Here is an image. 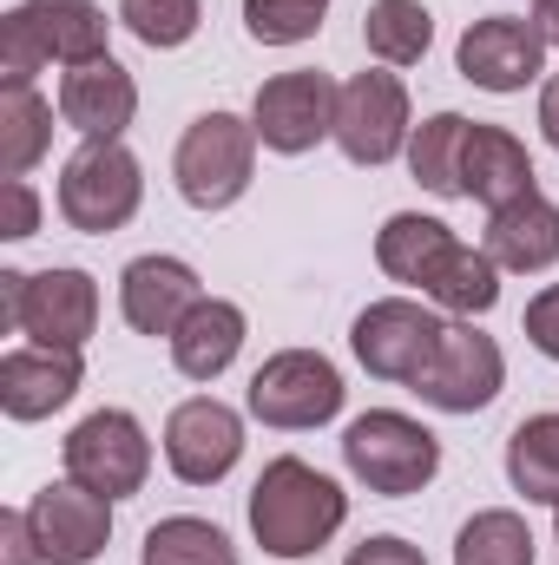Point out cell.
Segmentation results:
<instances>
[{
    "instance_id": "cell-1",
    "label": "cell",
    "mask_w": 559,
    "mask_h": 565,
    "mask_svg": "<svg viewBox=\"0 0 559 565\" xmlns=\"http://www.w3.org/2000/svg\"><path fill=\"white\" fill-rule=\"evenodd\" d=\"M342 520H349V493L329 473H316L309 460H296V454L271 460L257 473V487H251V533H257V546L271 559L323 553L342 533Z\"/></svg>"
},
{
    "instance_id": "cell-2",
    "label": "cell",
    "mask_w": 559,
    "mask_h": 565,
    "mask_svg": "<svg viewBox=\"0 0 559 565\" xmlns=\"http://www.w3.org/2000/svg\"><path fill=\"white\" fill-rule=\"evenodd\" d=\"M0 329L33 335V349H86L99 329V282L86 270H0Z\"/></svg>"
},
{
    "instance_id": "cell-3",
    "label": "cell",
    "mask_w": 559,
    "mask_h": 565,
    "mask_svg": "<svg viewBox=\"0 0 559 565\" xmlns=\"http://www.w3.org/2000/svg\"><path fill=\"white\" fill-rule=\"evenodd\" d=\"M257 126L238 119V113H204L184 126L178 158H171V178H178V198L191 211H224L251 191V171H257Z\"/></svg>"
},
{
    "instance_id": "cell-4",
    "label": "cell",
    "mask_w": 559,
    "mask_h": 565,
    "mask_svg": "<svg viewBox=\"0 0 559 565\" xmlns=\"http://www.w3.org/2000/svg\"><path fill=\"white\" fill-rule=\"evenodd\" d=\"M342 460H349V473L369 493L402 500V493H421L441 473V440L421 422L395 415V408H369V415H356L349 434H342Z\"/></svg>"
},
{
    "instance_id": "cell-5",
    "label": "cell",
    "mask_w": 559,
    "mask_h": 565,
    "mask_svg": "<svg viewBox=\"0 0 559 565\" xmlns=\"http://www.w3.org/2000/svg\"><path fill=\"white\" fill-rule=\"evenodd\" d=\"M139 198H145L139 158L119 139H86L60 171V217L73 231H86V237L126 231L139 217Z\"/></svg>"
},
{
    "instance_id": "cell-6",
    "label": "cell",
    "mask_w": 559,
    "mask_h": 565,
    "mask_svg": "<svg viewBox=\"0 0 559 565\" xmlns=\"http://www.w3.org/2000/svg\"><path fill=\"white\" fill-rule=\"evenodd\" d=\"M244 402L264 427H323L342 415V375L316 349H283L251 375Z\"/></svg>"
},
{
    "instance_id": "cell-7",
    "label": "cell",
    "mask_w": 559,
    "mask_h": 565,
    "mask_svg": "<svg viewBox=\"0 0 559 565\" xmlns=\"http://www.w3.org/2000/svg\"><path fill=\"white\" fill-rule=\"evenodd\" d=\"M507 382V362H500V342L481 335L474 322H447L428 369L415 375V395L441 415H481Z\"/></svg>"
},
{
    "instance_id": "cell-8",
    "label": "cell",
    "mask_w": 559,
    "mask_h": 565,
    "mask_svg": "<svg viewBox=\"0 0 559 565\" xmlns=\"http://www.w3.org/2000/svg\"><path fill=\"white\" fill-rule=\"evenodd\" d=\"M336 99H342V86L329 73L296 66V73H277V79L257 86L251 126H257V139L271 145V151L303 158V151H316L323 139H336Z\"/></svg>"
},
{
    "instance_id": "cell-9",
    "label": "cell",
    "mask_w": 559,
    "mask_h": 565,
    "mask_svg": "<svg viewBox=\"0 0 559 565\" xmlns=\"http://www.w3.org/2000/svg\"><path fill=\"white\" fill-rule=\"evenodd\" d=\"M441 329H447V322H441L428 302L389 296V302H369V309L356 316L349 349H356V362H362L376 382H409V388H415V375L428 369Z\"/></svg>"
},
{
    "instance_id": "cell-10",
    "label": "cell",
    "mask_w": 559,
    "mask_h": 565,
    "mask_svg": "<svg viewBox=\"0 0 559 565\" xmlns=\"http://www.w3.org/2000/svg\"><path fill=\"white\" fill-rule=\"evenodd\" d=\"M145 473H151V440L126 408H99L66 434V480H80L106 500H126L145 487Z\"/></svg>"
},
{
    "instance_id": "cell-11",
    "label": "cell",
    "mask_w": 559,
    "mask_h": 565,
    "mask_svg": "<svg viewBox=\"0 0 559 565\" xmlns=\"http://www.w3.org/2000/svg\"><path fill=\"white\" fill-rule=\"evenodd\" d=\"M336 145L349 164H389L409 145V86L395 73H356L336 99Z\"/></svg>"
},
{
    "instance_id": "cell-12",
    "label": "cell",
    "mask_w": 559,
    "mask_h": 565,
    "mask_svg": "<svg viewBox=\"0 0 559 565\" xmlns=\"http://www.w3.org/2000/svg\"><path fill=\"white\" fill-rule=\"evenodd\" d=\"M454 66L481 93H527L540 79V66H547V33L534 20H514V13H487V20H474L461 33Z\"/></svg>"
},
{
    "instance_id": "cell-13",
    "label": "cell",
    "mask_w": 559,
    "mask_h": 565,
    "mask_svg": "<svg viewBox=\"0 0 559 565\" xmlns=\"http://www.w3.org/2000/svg\"><path fill=\"white\" fill-rule=\"evenodd\" d=\"M27 520H33V540H40V559L46 565H93L106 553V540H113V500L80 487V480L40 487Z\"/></svg>"
},
{
    "instance_id": "cell-14",
    "label": "cell",
    "mask_w": 559,
    "mask_h": 565,
    "mask_svg": "<svg viewBox=\"0 0 559 565\" xmlns=\"http://www.w3.org/2000/svg\"><path fill=\"white\" fill-rule=\"evenodd\" d=\"M244 454V422L238 408H224L218 395H191L171 408L165 422V460L184 487H218Z\"/></svg>"
},
{
    "instance_id": "cell-15",
    "label": "cell",
    "mask_w": 559,
    "mask_h": 565,
    "mask_svg": "<svg viewBox=\"0 0 559 565\" xmlns=\"http://www.w3.org/2000/svg\"><path fill=\"white\" fill-rule=\"evenodd\" d=\"M139 113V86L133 73L106 53V60H86L60 79V119L80 132V139H119Z\"/></svg>"
},
{
    "instance_id": "cell-16",
    "label": "cell",
    "mask_w": 559,
    "mask_h": 565,
    "mask_svg": "<svg viewBox=\"0 0 559 565\" xmlns=\"http://www.w3.org/2000/svg\"><path fill=\"white\" fill-rule=\"evenodd\" d=\"M204 302V289L191 277V264L178 257H133L119 277V309L139 335H178V322Z\"/></svg>"
},
{
    "instance_id": "cell-17",
    "label": "cell",
    "mask_w": 559,
    "mask_h": 565,
    "mask_svg": "<svg viewBox=\"0 0 559 565\" xmlns=\"http://www.w3.org/2000/svg\"><path fill=\"white\" fill-rule=\"evenodd\" d=\"M80 349H7L0 355V408L13 422H46L80 395Z\"/></svg>"
},
{
    "instance_id": "cell-18",
    "label": "cell",
    "mask_w": 559,
    "mask_h": 565,
    "mask_svg": "<svg viewBox=\"0 0 559 565\" xmlns=\"http://www.w3.org/2000/svg\"><path fill=\"white\" fill-rule=\"evenodd\" d=\"M487 257L500 270H520V277L553 270L559 264V204L540 198V191H527V198L487 211Z\"/></svg>"
},
{
    "instance_id": "cell-19",
    "label": "cell",
    "mask_w": 559,
    "mask_h": 565,
    "mask_svg": "<svg viewBox=\"0 0 559 565\" xmlns=\"http://www.w3.org/2000/svg\"><path fill=\"white\" fill-rule=\"evenodd\" d=\"M527 191H534L527 145L514 139V132H500V126H467V145H461V198L500 211V204H514Z\"/></svg>"
},
{
    "instance_id": "cell-20",
    "label": "cell",
    "mask_w": 559,
    "mask_h": 565,
    "mask_svg": "<svg viewBox=\"0 0 559 565\" xmlns=\"http://www.w3.org/2000/svg\"><path fill=\"white\" fill-rule=\"evenodd\" d=\"M238 349H244V309L224 302V296H204V302L178 322V335H171V362H178V375H191V382H218V375L238 362Z\"/></svg>"
},
{
    "instance_id": "cell-21",
    "label": "cell",
    "mask_w": 559,
    "mask_h": 565,
    "mask_svg": "<svg viewBox=\"0 0 559 565\" xmlns=\"http://www.w3.org/2000/svg\"><path fill=\"white\" fill-rule=\"evenodd\" d=\"M454 250H461V237H454L441 217H421V211L389 217V224H382V237H376V264H382L395 282H415L421 296L434 289L441 264H447Z\"/></svg>"
},
{
    "instance_id": "cell-22",
    "label": "cell",
    "mask_w": 559,
    "mask_h": 565,
    "mask_svg": "<svg viewBox=\"0 0 559 565\" xmlns=\"http://www.w3.org/2000/svg\"><path fill=\"white\" fill-rule=\"evenodd\" d=\"M27 13H33V26H40V40H46L53 60H66V66L106 60V26L113 20L93 0H27Z\"/></svg>"
},
{
    "instance_id": "cell-23",
    "label": "cell",
    "mask_w": 559,
    "mask_h": 565,
    "mask_svg": "<svg viewBox=\"0 0 559 565\" xmlns=\"http://www.w3.org/2000/svg\"><path fill=\"white\" fill-rule=\"evenodd\" d=\"M507 480L534 507H559V415H527L507 440Z\"/></svg>"
},
{
    "instance_id": "cell-24",
    "label": "cell",
    "mask_w": 559,
    "mask_h": 565,
    "mask_svg": "<svg viewBox=\"0 0 559 565\" xmlns=\"http://www.w3.org/2000/svg\"><path fill=\"white\" fill-rule=\"evenodd\" d=\"M467 126H474V119H461V113L421 119V132L409 139V171H415L421 191L461 198V145H467Z\"/></svg>"
},
{
    "instance_id": "cell-25",
    "label": "cell",
    "mask_w": 559,
    "mask_h": 565,
    "mask_svg": "<svg viewBox=\"0 0 559 565\" xmlns=\"http://www.w3.org/2000/svg\"><path fill=\"white\" fill-rule=\"evenodd\" d=\"M53 145V106L27 86V93H0V171L27 178Z\"/></svg>"
},
{
    "instance_id": "cell-26",
    "label": "cell",
    "mask_w": 559,
    "mask_h": 565,
    "mask_svg": "<svg viewBox=\"0 0 559 565\" xmlns=\"http://www.w3.org/2000/svg\"><path fill=\"white\" fill-rule=\"evenodd\" d=\"M362 40L382 66H415L428 53V40H434V20H428L421 0H376L362 13Z\"/></svg>"
},
{
    "instance_id": "cell-27",
    "label": "cell",
    "mask_w": 559,
    "mask_h": 565,
    "mask_svg": "<svg viewBox=\"0 0 559 565\" xmlns=\"http://www.w3.org/2000/svg\"><path fill=\"white\" fill-rule=\"evenodd\" d=\"M454 565H534V533H527V520L507 513V507L474 513V520L461 526V540H454Z\"/></svg>"
},
{
    "instance_id": "cell-28",
    "label": "cell",
    "mask_w": 559,
    "mask_h": 565,
    "mask_svg": "<svg viewBox=\"0 0 559 565\" xmlns=\"http://www.w3.org/2000/svg\"><path fill=\"white\" fill-rule=\"evenodd\" d=\"M428 302H441V309H454V316H487V309L500 302V264H494L487 250L461 244V250L441 264V277H434V289H428Z\"/></svg>"
},
{
    "instance_id": "cell-29",
    "label": "cell",
    "mask_w": 559,
    "mask_h": 565,
    "mask_svg": "<svg viewBox=\"0 0 559 565\" xmlns=\"http://www.w3.org/2000/svg\"><path fill=\"white\" fill-rule=\"evenodd\" d=\"M145 565H238V546L211 526V520H158L145 533Z\"/></svg>"
},
{
    "instance_id": "cell-30",
    "label": "cell",
    "mask_w": 559,
    "mask_h": 565,
    "mask_svg": "<svg viewBox=\"0 0 559 565\" xmlns=\"http://www.w3.org/2000/svg\"><path fill=\"white\" fill-rule=\"evenodd\" d=\"M329 0H244V33L257 46H303L323 26Z\"/></svg>"
},
{
    "instance_id": "cell-31",
    "label": "cell",
    "mask_w": 559,
    "mask_h": 565,
    "mask_svg": "<svg viewBox=\"0 0 559 565\" xmlns=\"http://www.w3.org/2000/svg\"><path fill=\"white\" fill-rule=\"evenodd\" d=\"M119 20L133 26V40L145 46H184L191 33H198V20H204V7L198 0H119Z\"/></svg>"
},
{
    "instance_id": "cell-32",
    "label": "cell",
    "mask_w": 559,
    "mask_h": 565,
    "mask_svg": "<svg viewBox=\"0 0 559 565\" xmlns=\"http://www.w3.org/2000/svg\"><path fill=\"white\" fill-rule=\"evenodd\" d=\"M46 60H53V53H46V40H40L33 13H27V7H13V13L0 20V86H7V93H27V86H33V73H40Z\"/></svg>"
},
{
    "instance_id": "cell-33",
    "label": "cell",
    "mask_w": 559,
    "mask_h": 565,
    "mask_svg": "<svg viewBox=\"0 0 559 565\" xmlns=\"http://www.w3.org/2000/svg\"><path fill=\"white\" fill-rule=\"evenodd\" d=\"M527 342H534L547 362H559V282L527 302Z\"/></svg>"
},
{
    "instance_id": "cell-34",
    "label": "cell",
    "mask_w": 559,
    "mask_h": 565,
    "mask_svg": "<svg viewBox=\"0 0 559 565\" xmlns=\"http://www.w3.org/2000/svg\"><path fill=\"white\" fill-rule=\"evenodd\" d=\"M33 231H40V198H33V184H27V178H7V231H0V237L27 244Z\"/></svg>"
},
{
    "instance_id": "cell-35",
    "label": "cell",
    "mask_w": 559,
    "mask_h": 565,
    "mask_svg": "<svg viewBox=\"0 0 559 565\" xmlns=\"http://www.w3.org/2000/svg\"><path fill=\"white\" fill-rule=\"evenodd\" d=\"M0 565H46L27 513H0Z\"/></svg>"
},
{
    "instance_id": "cell-36",
    "label": "cell",
    "mask_w": 559,
    "mask_h": 565,
    "mask_svg": "<svg viewBox=\"0 0 559 565\" xmlns=\"http://www.w3.org/2000/svg\"><path fill=\"white\" fill-rule=\"evenodd\" d=\"M342 565H428V559H421V553L409 546V540L382 533V540H362V546H356V553H349Z\"/></svg>"
},
{
    "instance_id": "cell-37",
    "label": "cell",
    "mask_w": 559,
    "mask_h": 565,
    "mask_svg": "<svg viewBox=\"0 0 559 565\" xmlns=\"http://www.w3.org/2000/svg\"><path fill=\"white\" fill-rule=\"evenodd\" d=\"M540 132H547V145L559 151V79L540 86Z\"/></svg>"
},
{
    "instance_id": "cell-38",
    "label": "cell",
    "mask_w": 559,
    "mask_h": 565,
    "mask_svg": "<svg viewBox=\"0 0 559 565\" xmlns=\"http://www.w3.org/2000/svg\"><path fill=\"white\" fill-rule=\"evenodd\" d=\"M534 26L547 33V46H559V0H534Z\"/></svg>"
}]
</instances>
